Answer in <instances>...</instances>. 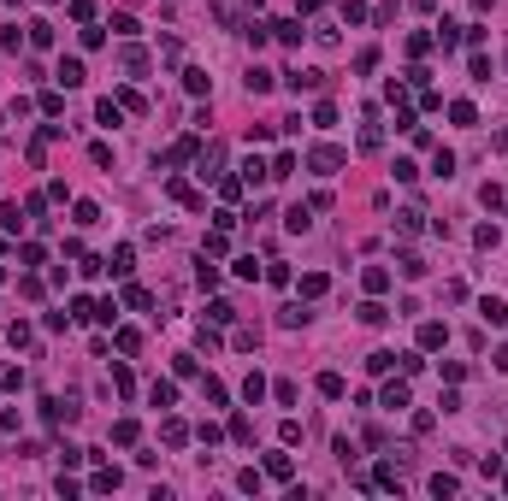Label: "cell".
Wrapping results in <instances>:
<instances>
[{"mask_svg": "<svg viewBox=\"0 0 508 501\" xmlns=\"http://www.w3.org/2000/svg\"><path fill=\"white\" fill-rule=\"evenodd\" d=\"M307 165H314L319 177H337L343 165H349V154H343L337 142H319V147H307Z\"/></svg>", "mask_w": 508, "mask_h": 501, "instance_id": "1", "label": "cell"}, {"mask_svg": "<svg viewBox=\"0 0 508 501\" xmlns=\"http://www.w3.org/2000/svg\"><path fill=\"white\" fill-rule=\"evenodd\" d=\"M195 177H225V142L219 136L201 142V154H195Z\"/></svg>", "mask_w": 508, "mask_h": 501, "instance_id": "2", "label": "cell"}, {"mask_svg": "<svg viewBox=\"0 0 508 501\" xmlns=\"http://www.w3.org/2000/svg\"><path fill=\"white\" fill-rule=\"evenodd\" d=\"M77 413H83V407H77L71 395H47V401H42V419H47V425H71Z\"/></svg>", "mask_w": 508, "mask_h": 501, "instance_id": "3", "label": "cell"}, {"mask_svg": "<svg viewBox=\"0 0 508 501\" xmlns=\"http://www.w3.org/2000/svg\"><path fill=\"white\" fill-rule=\"evenodd\" d=\"M284 83H290L296 95H302V89L319 95V89H325V71H314V65H296V71H284Z\"/></svg>", "mask_w": 508, "mask_h": 501, "instance_id": "4", "label": "cell"}, {"mask_svg": "<svg viewBox=\"0 0 508 501\" xmlns=\"http://www.w3.org/2000/svg\"><path fill=\"white\" fill-rule=\"evenodd\" d=\"M119 65H124L130 77H142V71H148V54H142L136 42H124V47H119Z\"/></svg>", "mask_w": 508, "mask_h": 501, "instance_id": "5", "label": "cell"}, {"mask_svg": "<svg viewBox=\"0 0 508 501\" xmlns=\"http://www.w3.org/2000/svg\"><path fill=\"white\" fill-rule=\"evenodd\" d=\"M119 483H124V478H119V466H101V472L89 478V490H95V495H112Z\"/></svg>", "mask_w": 508, "mask_h": 501, "instance_id": "6", "label": "cell"}, {"mask_svg": "<svg viewBox=\"0 0 508 501\" xmlns=\"http://www.w3.org/2000/svg\"><path fill=\"white\" fill-rule=\"evenodd\" d=\"M360 283H367V295H384V289H390V272H384V265H367Z\"/></svg>", "mask_w": 508, "mask_h": 501, "instance_id": "7", "label": "cell"}, {"mask_svg": "<svg viewBox=\"0 0 508 501\" xmlns=\"http://www.w3.org/2000/svg\"><path fill=\"white\" fill-rule=\"evenodd\" d=\"M444 342H449V330L437 325V319H425V325H420V348H444Z\"/></svg>", "mask_w": 508, "mask_h": 501, "instance_id": "8", "label": "cell"}, {"mask_svg": "<svg viewBox=\"0 0 508 501\" xmlns=\"http://www.w3.org/2000/svg\"><path fill=\"white\" fill-rule=\"evenodd\" d=\"M166 195H172V200H184V207H201V195H195L184 177H166Z\"/></svg>", "mask_w": 508, "mask_h": 501, "instance_id": "9", "label": "cell"}, {"mask_svg": "<svg viewBox=\"0 0 508 501\" xmlns=\"http://www.w3.org/2000/svg\"><path fill=\"white\" fill-rule=\"evenodd\" d=\"M160 437H166V448H184V442H189V425H184V419H166V425H160Z\"/></svg>", "mask_w": 508, "mask_h": 501, "instance_id": "10", "label": "cell"}, {"mask_svg": "<svg viewBox=\"0 0 508 501\" xmlns=\"http://www.w3.org/2000/svg\"><path fill=\"white\" fill-rule=\"evenodd\" d=\"M59 83L65 89H83V59H59Z\"/></svg>", "mask_w": 508, "mask_h": 501, "instance_id": "11", "label": "cell"}, {"mask_svg": "<svg viewBox=\"0 0 508 501\" xmlns=\"http://www.w3.org/2000/svg\"><path fill=\"white\" fill-rule=\"evenodd\" d=\"M272 36L284 42V47H296V42H302V24H296V18H278V24H272Z\"/></svg>", "mask_w": 508, "mask_h": 501, "instance_id": "12", "label": "cell"}, {"mask_svg": "<svg viewBox=\"0 0 508 501\" xmlns=\"http://www.w3.org/2000/svg\"><path fill=\"white\" fill-rule=\"evenodd\" d=\"M479 313H485V325H508V307H502L497 295H485V301H479Z\"/></svg>", "mask_w": 508, "mask_h": 501, "instance_id": "13", "label": "cell"}, {"mask_svg": "<svg viewBox=\"0 0 508 501\" xmlns=\"http://www.w3.org/2000/svg\"><path fill=\"white\" fill-rule=\"evenodd\" d=\"M325 289H331V277H325V272H307V277H302V295H307V301H319Z\"/></svg>", "mask_w": 508, "mask_h": 501, "instance_id": "14", "label": "cell"}, {"mask_svg": "<svg viewBox=\"0 0 508 501\" xmlns=\"http://www.w3.org/2000/svg\"><path fill=\"white\" fill-rule=\"evenodd\" d=\"M343 390H349V383H343L337 372H319V395H325V401H343Z\"/></svg>", "mask_w": 508, "mask_h": 501, "instance_id": "15", "label": "cell"}, {"mask_svg": "<svg viewBox=\"0 0 508 501\" xmlns=\"http://www.w3.org/2000/svg\"><path fill=\"white\" fill-rule=\"evenodd\" d=\"M449 119L473 130V124H479V107H473V100H455V107H449Z\"/></svg>", "mask_w": 508, "mask_h": 501, "instance_id": "16", "label": "cell"}, {"mask_svg": "<svg viewBox=\"0 0 508 501\" xmlns=\"http://www.w3.org/2000/svg\"><path fill=\"white\" fill-rule=\"evenodd\" d=\"M307 319H314V313H307V307H284V313H278V325H284V330H302Z\"/></svg>", "mask_w": 508, "mask_h": 501, "instance_id": "17", "label": "cell"}, {"mask_svg": "<svg viewBox=\"0 0 508 501\" xmlns=\"http://www.w3.org/2000/svg\"><path fill=\"white\" fill-rule=\"evenodd\" d=\"M24 36L36 42V47H54V24H42V18H36V24H24Z\"/></svg>", "mask_w": 508, "mask_h": 501, "instance_id": "18", "label": "cell"}, {"mask_svg": "<svg viewBox=\"0 0 508 501\" xmlns=\"http://www.w3.org/2000/svg\"><path fill=\"white\" fill-rule=\"evenodd\" d=\"M260 395H266V378H260V372H249V378H242V401H249V407H254Z\"/></svg>", "mask_w": 508, "mask_h": 501, "instance_id": "19", "label": "cell"}, {"mask_svg": "<svg viewBox=\"0 0 508 501\" xmlns=\"http://www.w3.org/2000/svg\"><path fill=\"white\" fill-rule=\"evenodd\" d=\"M136 437H142V430H136V419H119V425H112V442H119V448H130Z\"/></svg>", "mask_w": 508, "mask_h": 501, "instance_id": "20", "label": "cell"}, {"mask_svg": "<svg viewBox=\"0 0 508 501\" xmlns=\"http://www.w3.org/2000/svg\"><path fill=\"white\" fill-rule=\"evenodd\" d=\"M290 472H296V460H290V454H266V478H290Z\"/></svg>", "mask_w": 508, "mask_h": 501, "instance_id": "21", "label": "cell"}, {"mask_svg": "<svg viewBox=\"0 0 508 501\" xmlns=\"http://www.w3.org/2000/svg\"><path fill=\"white\" fill-rule=\"evenodd\" d=\"M242 83H249V95H266V89H272V83H278V77H272V71H260V65H254V71H249V77H242Z\"/></svg>", "mask_w": 508, "mask_h": 501, "instance_id": "22", "label": "cell"}, {"mask_svg": "<svg viewBox=\"0 0 508 501\" xmlns=\"http://www.w3.org/2000/svg\"><path fill=\"white\" fill-rule=\"evenodd\" d=\"M95 119H101V124L112 130V124H119V119H124V107H119V100H101V107H95Z\"/></svg>", "mask_w": 508, "mask_h": 501, "instance_id": "23", "label": "cell"}, {"mask_svg": "<svg viewBox=\"0 0 508 501\" xmlns=\"http://www.w3.org/2000/svg\"><path fill=\"white\" fill-rule=\"evenodd\" d=\"M124 307H136V313H142V307H154V295L142 289V283H130V289H124Z\"/></svg>", "mask_w": 508, "mask_h": 501, "instance_id": "24", "label": "cell"}, {"mask_svg": "<svg viewBox=\"0 0 508 501\" xmlns=\"http://www.w3.org/2000/svg\"><path fill=\"white\" fill-rule=\"evenodd\" d=\"M284 224H290V230H307V224H314V207H290Z\"/></svg>", "mask_w": 508, "mask_h": 501, "instance_id": "25", "label": "cell"}, {"mask_svg": "<svg viewBox=\"0 0 508 501\" xmlns=\"http://www.w3.org/2000/svg\"><path fill=\"white\" fill-rule=\"evenodd\" d=\"M112 342H119V354H136V348H142V330H130V325H124Z\"/></svg>", "mask_w": 508, "mask_h": 501, "instance_id": "26", "label": "cell"}, {"mask_svg": "<svg viewBox=\"0 0 508 501\" xmlns=\"http://www.w3.org/2000/svg\"><path fill=\"white\" fill-rule=\"evenodd\" d=\"M148 401H154V407H172V401H177V383H154Z\"/></svg>", "mask_w": 508, "mask_h": 501, "instance_id": "27", "label": "cell"}, {"mask_svg": "<svg viewBox=\"0 0 508 501\" xmlns=\"http://www.w3.org/2000/svg\"><path fill=\"white\" fill-rule=\"evenodd\" d=\"M355 71H360V77L379 71V47H360V54H355Z\"/></svg>", "mask_w": 508, "mask_h": 501, "instance_id": "28", "label": "cell"}, {"mask_svg": "<svg viewBox=\"0 0 508 501\" xmlns=\"http://www.w3.org/2000/svg\"><path fill=\"white\" fill-rule=\"evenodd\" d=\"M18 224H24V219H18V200H6V207H0V230H12V236H18Z\"/></svg>", "mask_w": 508, "mask_h": 501, "instance_id": "29", "label": "cell"}, {"mask_svg": "<svg viewBox=\"0 0 508 501\" xmlns=\"http://www.w3.org/2000/svg\"><path fill=\"white\" fill-rule=\"evenodd\" d=\"M207 319H213V325H231V319H237V307H231V301H213Z\"/></svg>", "mask_w": 508, "mask_h": 501, "instance_id": "30", "label": "cell"}, {"mask_svg": "<svg viewBox=\"0 0 508 501\" xmlns=\"http://www.w3.org/2000/svg\"><path fill=\"white\" fill-rule=\"evenodd\" d=\"M372 147H384V130H379V124L360 130V154H372Z\"/></svg>", "mask_w": 508, "mask_h": 501, "instance_id": "31", "label": "cell"}, {"mask_svg": "<svg viewBox=\"0 0 508 501\" xmlns=\"http://www.w3.org/2000/svg\"><path fill=\"white\" fill-rule=\"evenodd\" d=\"M112 390H119V395H130V390H136V378H130V366H112Z\"/></svg>", "mask_w": 508, "mask_h": 501, "instance_id": "32", "label": "cell"}, {"mask_svg": "<svg viewBox=\"0 0 508 501\" xmlns=\"http://www.w3.org/2000/svg\"><path fill=\"white\" fill-rule=\"evenodd\" d=\"M225 248H231V236H225V230H213V236L201 242V254H213V260H219V254H225Z\"/></svg>", "mask_w": 508, "mask_h": 501, "instance_id": "33", "label": "cell"}, {"mask_svg": "<svg viewBox=\"0 0 508 501\" xmlns=\"http://www.w3.org/2000/svg\"><path fill=\"white\" fill-rule=\"evenodd\" d=\"M107 272H112V277H124V272H130V248H112V260H107Z\"/></svg>", "mask_w": 508, "mask_h": 501, "instance_id": "34", "label": "cell"}, {"mask_svg": "<svg viewBox=\"0 0 508 501\" xmlns=\"http://www.w3.org/2000/svg\"><path fill=\"white\" fill-rule=\"evenodd\" d=\"M42 112H47V119H59V112H65V95L47 89V95H42Z\"/></svg>", "mask_w": 508, "mask_h": 501, "instance_id": "35", "label": "cell"}, {"mask_svg": "<svg viewBox=\"0 0 508 501\" xmlns=\"http://www.w3.org/2000/svg\"><path fill=\"white\" fill-rule=\"evenodd\" d=\"M314 124H319V130L337 124V107H331V100H319V107H314Z\"/></svg>", "mask_w": 508, "mask_h": 501, "instance_id": "36", "label": "cell"}, {"mask_svg": "<svg viewBox=\"0 0 508 501\" xmlns=\"http://www.w3.org/2000/svg\"><path fill=\"white\" fill-rule=\"evenodd\" d=\"M195 277H201V289H213V283H219V265H213V254H201V272H195Z\"/></svg>", "mask_w": 508, "mask_h": 501, "instance_id": "37", "label": "cell"}, {"mask_svg": "<svg viewBox=\"0 0 508 501\" xmlns=\"http://www.w3.org/2000/svg\"><path fill=\"white\" fill-rule=\"evenodd\" d=\"M0 390H24V372H18V366H0Z\"/></svg>", "mask_w": 508, "mask_h": 501, "instance_id": "38", "label": "cell"}, {"mask_svg": "<svg viewBox=\"0 0 508 501\" xmlns=\"http://www.w3.org/2000/svg\"><path fill=\"white\" fill-rule=\"evenodd\" d=\"M384 319H390V313L379 307V301H367V307H360V325H384Z\"/></svg>", "mask_w": 508, "mask_h": 501, "instance_id": "39", "label": "cell"}, {"mask_svg": "<svg viewBox=\"0 0 508 501\" xmlns=\"http://www.w3.org/2000/svg\"><path fill=\"white\" fill-rule=\"evenodd\" d=\"M112 36L130 42V36H136V18H130V12H119V18H112Z\"/></svg>", "mask_w": 508, "mask_h": 501, "instance_id": "40", "label": "cell"}, {"mask_svg": "<svg viewBox=\"0 0 508 501\" xmlns=\"http://www.w3.org/2000/svg\"><path fill=\"white\" fill-rule=\"evenodd\" d=\"M432 171H437V177H449V171H455V154H449V147H437V159H432Z\"/></svg>", "mask_w": 508, "mask_h": 501, "instance_id": "41", "label": "cell"}, {"mask_svg": "<svg viewBox=\"0 0 508 501\" xmlns=\"http://www.w3.org/2000/svg\"><path fill=\"white\" fill-rule=\"evenodd\" d=\"M201 395L213 401V407H225V383H219V378H207V383H201Z\"/></svg>", "mask_w": 508, "mask_h": 501, "instance_id": "42", "label": "cell"}, {"mask_svg": "<svg viewBox=\"0 0 508 501\" xmlns=\"http://www.w3.org/2000/svg\"><path fill=\"white\" fill-rule=\"evenodd\" d=\"M384 407H408V383H390V390H384Z\"/></svg>", "mask_w": 508, "mask_h": 501, "instance_id": "43", "label": "cell"}, {"mask_svg": "<svg viewBox=\"0 0 508 501\" xmlns=\"http://www.w3.org/2000/svg\"><path fill=\"white\" fill-rule=\"evenodd\" d=\"M379 490H402V472H396V466H379Z\"/></svg>", "mask_w": 508, "mask_h": 501, "instance_id": "44", "label": "cell"}, {"mask_svg": "<svg viewBox=\"0 0 508 501\" xmlns=\"http://www.w3.org/2000/svg\"><path fill=\"white\" fill-rule=\"evenodd\" d=\"M242 189H249V183H242V177H219V195H225V200H237Z\"/></svg>", "mask_w": 508, "mask_h": 501, "instance_id": "45", "label": "cell"}, {"mask_svg": "<svg viewBox=\"0 0 508 501\" xmlns=\"http://www.w3.org/2000/svg\"><path fill=\"white\" fill-rule=\"evenodd\" d=\"M479 200H485V207H490V212H497V207H502V200H508V195L497 189V183H485V189H479Z\"/></svg>", "mask_w": 508, "mask_h": 501, "instance_id": "46", "label": "cell"}, {"mask_svg": "<svg viewBox=\"0 0 508 501\" xmlns=\"http://www.w3.org/2000/svg\"><path fill=\"white\" fill-rule=\"evenodd\" d=\"M24 212H30L36 224H47V219H42V212H47V195H30V200H24Z\"/></svg>", "mask_w": 508, "mask_h": 501, "instance_id": "47", "label": "cell"}, {"mask_svg": "<svg viewBox=\"0 0 508 501\" xmlns=\"http://www.w3.org/2000/svg\"><path fill=\"white\" fill-rule=\"evenodd\" d=\"M455 490H461V483H455L449 472H437V478H432V495H455Z\"/></svg>", "mask_w": 508, "mask_h": 501, "instance_id": "48", "label": "cell"}, {"mask_svg": "<svg viewBox=\"0 0 508 501\" xmlns=\"http://www.w3.org/2000/svg\"><path fill=\"white\" fill-rule=\"evenodd\" d=\"M390 366H396V354H384V348H379V354H367V372H390Z\"/></svg>", "mask_w": 508, "mask_h": 501, "instance_id": "49", "label": "cell"}, {"mask_svg": "<svg viewBox=\"0 0 508 501\" xmlns=\"http://www.w3.org/2000/svg\"><path fill=\"white\" fill-rule=\"evenodd\" d=\"M231 437H237V442H254V425L242 419V413H237V419H231Z\"/></svg>", "mask_w": 508, "mask_h": 501, "instance_id": "50", "label": "cell"}, {"mask_svg": "<svg viewBox=\"0 0 508 501\" xmlns=\"http://www.w3.org/2000/svg\"><path fill=\"white\" fill-rule=\"evenodd\" d=\"M184 89L189 95H207V71H184Z\"/></svg>", "mask_w": 508, "mask_h": 501, "instance_id": "51", "label": "cell"}, {"mask_svg": "<svg viewBox=\"0 0 508 501\" xmlns=\"http://www.w3.org/2000/svg\"><path fill=\"white\" fill-rule=\"evenodd\" d=\"M18 260H24V265H42L47 254H42V242H24V248H18Z\"/></svg>", "mask_w": 508, "mask_h": 501, "instance_id": "52", "label": "cell"}, {"mask_svg": "<svg viewBox=\"0 0 508 501\" xmlns=\"http://www.w3.org/2000/svg\"><path fill=\"white\" fill-rule=\"evenodd\" d=\"M402 277H425V260L420 254H402Z\"/></svg>", "mask_w": 508, "mask_h": 501, "instance_id": "53", "label": "cell"}, {"mask_svg": "<svg viewBox=\"0 0 508 501\" xmlns=\"http://www.w3.org/2000/svg\"><path fill=\"white\" fill-rule=\"evenodd\" d=\"M6 342H12V348H24V342H30V325H24V319H18V325H6Z\"/></svg>", "mask_w": 508, "mask_h": 501, "instance_id": "54", "label": "cell"}, {"mask_svg": "<svg viewBox=\"0 0 508 501\" xmlns=\"http://www.w3.org/2000/svg\"><path fill=\"white\" fill-rule=\"evenodd\" d=\"M237 490H249V495H260V472L249 466V472H237Z\"/></svg>", "mask_w": 508, "mask_h": 501, "instance_id": "55", "label": "cell"}, {"mask_svg": "<svg viewBox=\"0 0 508 501\" xmlns=\"http://www.w3.org/2000/svg\"><path fill=\"white\" fill-rule=\"evenodd\" d=\"M497 147H502V154H508V130H497Z\"/></svg>", "mask_w": 508, "mask_h": 501, "instance_id": "56", "label": "cell"}, {"mask_svg": "<svg viewBox=\"0 0 508 501\" xmlns=\"http://www.w3.org/2000/svg\"><path fill=\"white\" fill-rule=\"evenodd\" d=\"M0 283H6V265H0Z\"/></svg>", "mask_w": 508, "mask_h": 501, "instance_id": "57", "label": "cell"}]
</instances>
